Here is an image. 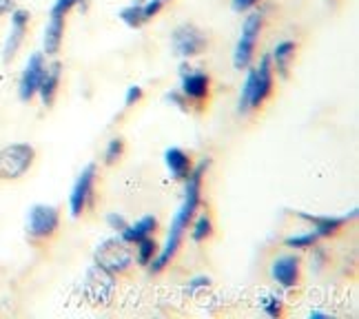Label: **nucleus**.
<instances>
[{
	"instance_id": "nucleus-30",
	"label": "nucleus",
	"mask_w": 359,
	"mask_h": 319,
	"mask_svg": "<svg viewBox=\"0 0 359 319\" xmlns=\"http://www.w3.org/2000/svg\"><path fill=\"white\" fill-rule=\"evenodd\" d=\"M140 100H142V87L131 85L127 89V93H124V107H133L135 102H140Z\"/></svg>"
},
{
	"instance_id": "nucleus-23",
	"label": "nucleus",
	"mask_w": 359,
	"mask_h": 319,
	"mask_svg": "<svg viewBox=\"0 0 359 319\" xmlns=\"http://www.w3.org/2000/svg\"><path fill=\"white\" fill-rule=\"evenodd\" d=\"M320 238L313 233V231H306V233H297V235H288L284 240V246L286 248H313Z\"/></svg>"
},
{
	"instance_id": "nucleus-29",
	"label": "nucleus",
	"mask_w": 359,
	"mask_h": 319,
	"mask_svg": "<svg viewBox=\"0 0 359 319\" xmlns=\"http://www.w3.org/2000/svg\"><path fill=\"white\" fill-rule=\"evenodd\" d=\"M107 224H109V229H111V231L122 233L124 229H127L129 222L124 219V215H120V213H107Z\"/></svg>"
},
{
	"instance_id": "nucleus-14",
	"label": "nucleus",
	"mask_w": 359,
	"mask_h": 319,
	"mask_svg": "<svg viewBox=\"0 0 359 319\" xmlns=\"http://www.w3.org/2000/svg\"><path fill=\"white\" fill-rule=\"evenodd\" d=\"M271 277L282 288H295L299 284V277H302V259L293 253L280 255L271 264Z\"/></svg>"
},
{
	"instance_id": "nucleus-13",
	"label": "nucleus",
	"mask_w": 359,
	"mask_h": 319,
	"mask_svg": "<svg viewBox=\"0 0 359 319\" xmlns=\"http://www.w3.org/2000/svg\"><path fill=\"white\" fill-rule=\"evenodd\" d=\"M295 215L299 219H304V222H309L317 238L326 240V238H335V235L344 226H346L351 219H355L357 217V209H353L346 215H313V213H306V211H295Z\"/></svg>"
},
{
	"instance_id": "nucleus-19",
	"label": "nucleus",
	"mask_w": 359,
	"mask_h": 319,
	"mask_svg": "<svg viewBox=\"0 0 359 319\" xmlns=\"http://www.w3.org/2000/svg\"><path fill=\"white\" fill-rule=\"evenodd\" d=\"M156 229H158V219L154 215H144L137 219L135 224H127V229L120 233V238L127 244H135L144 238H151V235L156 233Z\"/></svg>"
},
{
	"instance_id": "nucleus-10",
	"label": "nucleus",
	"mask_w": 359,
	"mask_h": 319,
	"mask_svg": "<svg viewBox=\"0 0 359 319\" xmlns=\"http://www.w3.org/2000/svg\"><path fill=\"white\" fill-rule=\"evenodd\" d=\"M95 173H98V166H95L93 162H89L85 169L80 171L76 184L72 189V196H69V213H72V217H80L89 206L91 196H93Z\"/></svg>"
},
{
	"instance_id": "nucleus-3",
	"label": "nucleus",
	"mask_w": 359,
	"mask_h": 319,
	"mask_svg": "<svg viewBox=\"0 0 359 319\" xmlns=\"http://www.w3.org/2000/svg\"><path fill=\"white\" fill-rule=\"evenodd\" d=\"M262 27H264V13L262 11H253L244 18L240 40L236 45V51H233V67H236L238 72H244V69L253 65Z\"/></svg>"
},
{
	"instance_id": "nucleus-16",
	"label": "nucleus",
	"mask_w": 359,
	"mask_h": 319,
	"mask_svg": "<svg viewBox=\"0 0 359 319\" xmlns=\"http://www.w3.org/2000/svg\"><path fill=\"white\" fill-rule=\"evenodd\" d=\"M65 25H67V18L49 16V22L45 27V34H43V53L47 55V58H56V55L60 53L62 38H65Z\"/></svg>"
},
{
	"instance_id": "nucleus-22",
	"label": "nucleus",
	"mask_w": 359,
	"mask_h": 319,
	"mask_svg": "<svg viewBox=\"0 0 359 319\" xmlns=\"http://www.w3.org/2000/svg\"><path fill=\"white\" fill-rule=\"evenodd\" d=\"M160 246L156 244L154 238H144L140 242H135V262L140 266H149L151 262H154V257L158 255Z\"/></svg>"
},
{
	"instance_id": "nucleus-1",
	"label": "nucleus",
	"mask_w": 359,
	"mask_h": 319,
	"mask_svg": "<svg viewBox=\"0 0 359 319\" xmlns=\"http://www.w3.org/2000/svg\"><path fill=\"white\" fill-rule=\"evenodd\" d=\"M211 166V158H202L196 166L191 169L189 177L184 179L187 189H184V202L177 209L171 229H169V238L164 242V246L158 251V255L154 257V262L149 264L151 273H162L164 269L169 266V262L175 257L180 244H182V235L189 229V224L196 217L200 204H202V182H204V173Z\"/></svg>"
},
{
	"instance_id": "nucleus-12",
	"label": "nucleus",
	"mask_w": 359,
	"mask_h": 319,
	"mask_svg": "<svg viewBox=\"0 0 359 319\" xmlns=\"http://www.w3.org/2000/svg\"><path fill=\"white\" fill-rule=\"evenodd\" d=\"M9 16H11V29L5 38V45H3V62L5 65H9L13 58H16V53L20 51V47L25 43L27 27L32 22V13L22 7H16Z\"/></svg>"
},
{
	"instance_id": "nucleus-11",
	"label": "nucleus",
	"mask_w": 359,
	"mask_h": 319,
	"mask_svg": "<svg viewBox=\"0 0 359 319\" xmlns=\"http://www.w3.org/2000/svg\"><path fill=\"white\" fill-rule=\"evenodd\" d=\"M180 78H182V91L187 95L189 102L202 104L206 98H209L211 91V78L206 72H200V69H191V65L182 62L180 65Z\"/></svg>"
},
{
	"instance_id": "nucleus-9",
	"label": "nucleus",
	"mask_w": 359,
	"mask_h": 319,
	"mask_svg": "<svg viewBox=\"0 0 359 319\" xmlns=\"http://www.w3.org/2000/svg\"><path fill=\"white\" fill-rule=\"evenodd\" d=\"M45 69H47V60L43 51H36L27 58L20 80H18V98L22 102H29L38 95V87H40V80L45 76Z\"/></svg>"
},
{
	"instance_id": "nucleus-28",
	"label": "nucleus",
	"mask_w": 359,
	"mask_h": 319,
	"mask_svg": "<svg viewBox=\"0 0 359 319\" xmlns=\"http://www.w3.org/2000/svg\"><path fill=\"white\" fill-rule=\"evenodd\" d=\"M167 100H169L171 104H175L180 111H184V114L191 109V102L187 100V95H184L182 91H169V93H167Z\"/></svg>"
},
{
	"instance_id": "nucleus-7",
	"label": "nucleus",
	"mask_w": 359,
	"mask_h": 319,
	"mask_svg": "<svg viewBox=\"0 0 359 319\" xmlns=\"http://www.w3.org/2000/svg\"><path fill=\"white\" fill-rule=\"evenodd\" d=\"M60 226V211L51 204H34L27 213V238L43 242L53 238Z\"/></svg>"
},
{
	"instance_id": "nucleus-35",
	"label": "nucleus",
	"mask_w": 359,
	"mask_h": 319,
	"mask_svg": "<svg viewBox=\"0 0 359 319\" xmlns=\"http://www.w3.org/2000/svg\"><path fill=\"white\" fill-rule=\"evenodd\" d=\"M160 3H162V5H167V3H171V0H160Z\"/></svg>"
},
{
	"instance_id": "nucleus-8",
	"label": "nucleus",
	"mask_w": 359,
	"mask_h": 319,
	"mask_svg": "<svg viewBox=\"0 0 359 319\" xmlns=\"http://www.w3.org/2000/svg\"><path fill=\"white\" fill-rule=\"evenodd\" d=\"M206 45H209L206 34L193 22L177 25L171 34V47L177 58H184V60L196 58V55H200L206 49Z\"/></svg>"
},
{
	"instance_id": "nucleus-33",
	"label": "nucleus",
	"mask_w": 359,
	"mask_h": 319,
	"mask_svg": "<svg viewBox=\"0 0 359 319\" xmlns=\"http://www.w3.org/2000/svg\"><path fill=\"white\" fill-rule=\"evenodd\" d=\"M211 284V280L206 275H200V277H193V280L189 282V290L193 293V290H198V288H206Z\"/></svg>"
},
{
	"instance_id": "nucleus-5",
	"label": "nucleus",
	"mask_w": 359,
	"mask_h": 319,
	"mask_svg": "<svg viewBox=\"0 0 359 319\" xmlns=\"http://www.w3.org/2000/svg\"><path fill=\"white\" fill-rule=\"evenodd\" d=\"M36 149L27 142H13L0 149V179H18L32 169Z\"/></svg>"
},
{
	"instance_id": "nucleus-34",
	"label": "nucleus",
	"mask_w": 359,
	"mask_h": 319,
	"mask_svg": "<svg viewBox=\"0 0 359 319\" xmlns=\"http://www.w3.org/2000/svg\"><path fill=\"white\" fill-rule=\"evenodd\" d=\"M16 9V0H0V16H7Z\"/></svg>"
},
{
	"instance_id": "nucleus-20",
	"label": "nucleus",
	"mask_w": 359,
	"mask_h": 319,
	"mask_svg": "<svg viewBox=\"0 0 359 319\" xmlns=\"http://www.w3.org/2000/svg\"><path fill=\"white\" fill-rule=\"evenodd\" d=\"M120 20L131 27V29H142L147 25V18H144V11H142V0H135L129 7L120 9Z\"/></svg>"
},
{
	"instance_id": "nucleus-32",
	"label": "nucleus",
	"mask_w": 359,
	"mask_h": 319,
	"mask_svg": "<svg viewBox=\"0 0 359 319\" xmlns=\"http://www.w3.org/2000/svg\"><path fill=\"white\" fill-rule=\"evenodd\" d=\"M257 3H259V0H231V7H233V11H238V13H248Z\"/></svg>"
},
{
	"instance_id": "nucleus-24",
	"label": "nucleus",
	"mask_w": 359,
	"mask_h": 319,
	"mask_svg": "<svg viewBox=\"0 0 359 319\" xmlns=\"http://www.w3.org/2000/svg\"><path fill=\"white\" fill-rule=\"evenodd\" d=\"M85 0H53V5L49 9V16H62L67 18L76 7H80Z\"/></svg>"
},
{
	"instance_id": "nucleus-2",
	"label": "nucleus",
	"mask_w": 359,
	"mask_h": 319,
	"mask_svg": "<svg viewBox=\"0 0 359 319\" xmlns=\"http://www.w3.org/2000/svg\"><path fill=\"white\" fill-rule=\"evenodd\" d=\"M273 95V62L271 55H262L257 67H248L246 82L240 93L238 111L246 116L248 111L259 109Z\"/></svg>"
},
{
	"instance_id": "nucleus-31",
	"label": "nucleus",
	"mask_w": 359,
	"mask_h": 319,
	"mask_svg": "<svg viewBox=\"0 0 359 319\" xmlns=\"http://www.w3.org/2000/svg\"><path fill=\"white\" fill-rule=\"evenodd\" d=\"M162 7H164V5L160 3V0H147V3H142V11H144L147 22H149L151 18H156Z\"/></svg>"
},
{
	"instance_id": "nucleus-27",
	"label": "nucleus",
	"mask_w": 359,
	"mask_h": 319,
	"mask_svg": "<svg viewBox=\"0 0 359 319\" xmlns=\"http://www.w3.org/2000/svg\"><path fill=\"white\" fill-rule=\"evenodd\" d=\"M313 251V257H311V266H313V271L315 273H322V269L326 266V262H328V253H326V248H322V246H313L311 248Z\"/></svg>"
},
{
	"instance_id": "nucleus-18",
	"label": "nucleus",
	"mask_w": 359,
	"mask_h": 319,
	"mask_svg": "<svg viewBox=\"0 0 359 319\" xmlns=\"http://www.w3.org/2000/svg\"><path fill=\"white\" fill-rule=\"evenodd\" d=\"M297 53V43L295 40H282V43L275 45L273 53H271V62L275 65L273 72H278L280 78H288V72H291V65L295 60Z\"/></svg>"
},
{
	"instance_id": "nucleus-21",
	"label": "nucleus",
	"mask_w": 359,
	"mask_h": 319,
	"mask_svg": "<svg viewBox=\"0 0 359 319\" xmlns=\"http://www.w3.org/2000/svg\"><path fill=\"white\" fill-rule=\"evenodd\" d=\"M213 235V222L209 213H200L198 217H193V231H191V240L200 244L206 242Z\"/></svg>"
},
{
	"instance_id": "nucleus-15",
	"label": "nucleus",
	"mask_w": 359,
	"mask_h": 319,
	"mask_svg": "<svg viewBox=\"0 0 359 319\" xmlns=\"http://www.w3.org/2000/svg\"><path fill=\"white\" fill-rule=\"evenodd\" d=\"M60 80H62V62L53 60L51 65H47L45 76H43V80H40V87H38V95H40L43 107L49 109L53 104V100H56Z\"/></svg>"
},
{
	"instance_id": "nucleus-25",
	"label": "nucleus",
	"mask_w": 359,
	"mask_h": 319,
	"mask_svg": "<svg viewBox=\"0 0 359 319\" xmlns=\"http://www.w3.org/2000/svg\"><path fill=\"white\" fill-rule=\"evenodd\" d=\"M124 154V140L122 137H114V140H109L107 149H104V164H116Z\"/></svg>"
},
{
	"instance_id": "nucleus-26",
	"label": "nucleus",
	"mask_w": 359,
	"mask_h": 319,
	"mask_svg": "<svg viewBox=\"0 0 359 319\" xmlns=\"http://www.w3.org/2000/svg\"><path fill=\"white\" fill-rule=\"evenodd\" d=\"M262 311H264L269 317H280L282 315V297L280 295H266L264 299H262Z\"/></svg>"
},
{
	"instance_id": "nucleus-17",
	"label": "nucleus",
	"mask_w": 359,
	"mask_h": 319,
	"mask_svg": "<svg viewBox=\"0 0 359 319\" xmlns=\"http://www.w3.org/2000/svg\"><path fill=\"white\" fill-rule=\"evenodd\" d=\"M164 164H167L171 177L177 179V182H184L191 173V169H193L191 156L180 147H169L167 151H164Z\"/></svg>"
},
{
	"instance_id": "nucleus-6",
	"label": "nucleus",
	"mask_w": 359,
	"mask_h": 319,
	"mask_svg": "<svg viewBox=\"0 0 359 319\" xmlns=\"http://www.w3.org/2000/svg\"><path fill=\"white\" fill-rule=\"evenodd\" d=\"M82 293L93 306H107L116 295V275L93 262V266H89L85 275V282H82Z\"/></svg>"
},
{
	"instance_id": "nucleus-4",
	"label": "nucleus",
	"mask_w": 359,
	"mask_h": 319,
	"mask_svg": "<svg viewBox=\"0 0 359 319\" xmlns=\"http://www.w3.org/2000/svg\"><path fill=\"white\" fill-rule=\"evenodd\" d=\"M93 262L98 266L107 269L109 273L120 275V273H127L131 269L133 253H131L129 244L122 238H107L98 244V248H95Z\"/></svg>"
}]
</instances>
